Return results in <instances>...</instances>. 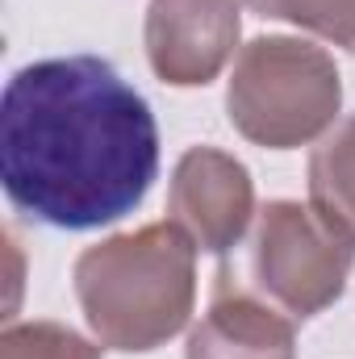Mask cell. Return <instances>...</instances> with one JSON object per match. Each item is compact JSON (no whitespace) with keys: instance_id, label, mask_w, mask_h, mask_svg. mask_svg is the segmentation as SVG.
<instances>
[{"instance_id":"6","label":"cell","mask_w":355,"mask_h":359,"mask_svg":"<svg viewBox=\"0 0 355 359\" xmlns=\"http://www.w3.org/2000/svg\"><path fill=\"white\" fill-rule=\"evenodd\" d=\"M243 0H151L147 63L172 88H205L234 59L243 38Z\"/></svg>"},{"instance_id":"11","label":"cell","mask_w":355,"mask_h":359,"mask_svg":"<svg viewBox=\"0 0 355 359\" xmlns=\"http://www.w3.org/2000/svg\"><path fill=\"white\" fill-rule=\"evenodd\" d=\"M243 4H247V0H243Z\"/></svg>"},{"instance_id":"7","label":"cell","mask_w":355,"mask_h":359,"mask_svg":"<svg viewBox=\"0 0 355 359\" xmlns=\"http://www.w3.org/2000/svg\"><path fill=\"white\" fill-rule=\"evenodd\" d=\"M184 359H297V322L213 271L209 309L188 330Z\"/></svg>"},{"instance_id":"10","label":"cell","mask_w":355,"mask_h":359,"mask_svg":"<svg viewBox=\"0 0 355 359\" xmlns=\"http://www.w3.org/2000/svg\"><path fill=\"white\" fill-rule=\"evenodd\" d=\"M100 351L63 322H8L0 334V359H100Z\"/></svg>"},{"instance_id":"8","label":"cell","mask_w":355,"mask_h":359,"mask_svg":"<svg viewBox=\"0 0 355 359\" xmlns=\"http://www.w3.org/2000/svg\"><path fill=\"white\" fill-rule=\"evenodd\" d=\"M309 205L355 243V113L318 138L309 155Z\"/></svg>"},{"instance_id":"5","label":"cell","mask_w":355,"mask_h":359,"mask_svg":"<svg viewBox=\"0 0 355 359\" xmlns=\"http://www.w3.org/2000/svg\"><path fill=\"white\" fill-rule=\"evenodd\" d=\"M255 213V180L243 159L217 147H188L180 155L168 188V217L196 243V251L230 255L247 238Z\"/></svg>"},{"instance_id":"1","label":"cell","mask_w":355,"mask_h":359,"mask_svg":"<svg viewBox=\"0 0 355 359\" xmlns=\"http://www.w3.org/2000/svg\"><path fill=\"white\" fill-rule=\"evenodd\" d=\"M155 176V113L113 63L67 55L8 76L0 184L17 213L55 230H100L134 213Z\"/></svg>"},{"instance_id":"2","label":"cell","mask_w":355,"mask_h":359,"mask_svg":"<svg viewBox=\"0 0 355 359\" xmlns=\"http://www.w3.org/2000/svg\"><path fill=\"white\" fill-rule=\"evenodd\" d=\"M76 301L92 339L109 351L142 355L172 343L196 305V243L176 222L109 234L80 251Z\"/></svg>"},{"instance_id":"3","label":"cell","mask_w":355,"mask_h":359,"mask_svg":"<svg viewBox=\"0 0 355 359\" xmlns=\"http://www.w3.org/2000/svg\"><path fill=\"white\" fill-rule=\"evenodd\" d=\"M339 109L343 76L326 46L288 34L239 46L226 80V117L247 142L267 151L309 147L339 126Z\"/></svg>"},{"instance_id":"9","label":"cell","mask_w":355,"mask_h":359,"mask_svg":"<svg viewBox=\"0 0 355 359\" xmlns=\"http://www.w3.org/2000/svg\"><path fill=\"white\" fill-rule=\"evenodd\" d=\"M260 17L288 21L330 46L355 50V0H247Z\"/></svg>"},{"instance_id":"12","label":"cell","mask_w":355,"mask_h":359,"mask_svg":"<svg viewBox=\"0 0 355 359\" xmlns=\"http://www.w3.org/2000/svg\"><path fill=\"white\" fill-rule=\"evenodd\" d=\"M351 55H355V50H351Z\"/></svg>"},{"instance_id":"4","label":"cell","mask_w":355,"mask_h":359,"mask_svg":"<svg viewBox=\"0 0 355 359\" xmlns=\"http://www.w3.org/2000/svg\"><path fill=\"white\" fill-rule=\"evenodd\" d=\"M351 268L355 243H347L314 205L267 201L247 238L234 247V259H226L217 271L284 318L309 322L347 292Z\"/></svg>"}]
</instances>
